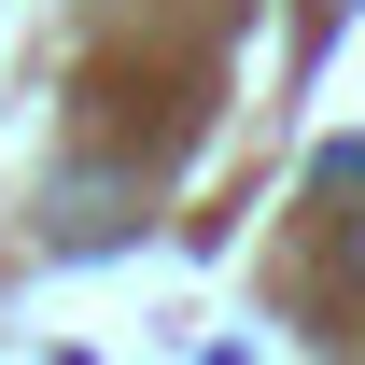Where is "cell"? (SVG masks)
Wrapping results in <instances>:
<instances>
[{"label": "cell", "instance_id": "obj_1", "mask_svg": "<svg viewBox=\"0 0 365 365\" xmlns=\"http://www.w3.org/2000/svg\"><path fill=\"white\" fill-rule=\"evenodd\" d=\"M85 239H127V182H71L56 197V253H85Z\"/></svg>", "mask_w": 365, "mask_h": 365}, {"label": "cell", "instance_id": "obj_2", "mask_svg": "<svg viewBox=\"0 0 365 365\" xmlns=\"http://www.w3.org/2000/svg\"><path fill=\"white\" fill-rule=\"evenodd\" d=\"M351 267H365V239H351Z\"/></svg>", "mask_w": 365, "mask_h": 365}]
</instances>
